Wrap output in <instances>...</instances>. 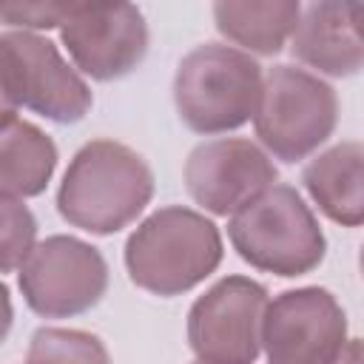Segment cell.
<instances>
[{
	"label": "cell",
	"instance_id": "1",
	"mask_svg": "<svg viewBox=\"0 0 364 364\" xmlns=\"http://www.w3.org/2000/svg\"><path fill=\"white\" fill-rule=\"evenodd\" d=\"M154 196V173L148 162L122 142L94 139L68 162L60 191V216L97 236L128 228Z\"/></svg>",
	"mask_w": 364,
	"mask_h": 364
},
{
	"label": "cell",
	"instance_id": "2",
	"mask_svg": "<svg viewBox=\"0 0 364 364\" xmlns=\"http://www.w3.org/2000/svg\"><path fill=\"white\" fill-rule=\"evenodd\" d=\"M219 262V228L182 205L154 210L125 242V267L131 282L165 299L205 282Z\"/></svg>",
	"mask_w": 364,
	"mask_h": 364
},
{
	"label": "cell",
	"instance_id": "3",
	"mask_svg": "<svg viewBox=\"0 0 364 364\" xmlns=\"http://www.w3.org/2000/svg\"><path fill=\"white\" fill-rule=\"evenodd\" d=\"M264 74L242 48L205 43L188 51L173 77L179 119L196 134H228L256 117Z\"/></svg>",
	"mask_w": 364,
	"mask_h": 364
},
{
	"label": "cell",
	"instance_id": "4",
	"mask_svg": "<svg viewBox=\"0 0 364 364\" xmlns=\"http://www.w3.org/2000/svg\"><path fill=\"white\" fill-rule=\"evenodd\" d=\"M233 250L256 270L284 279L316 270L327 242L318 219L290 185H273L228 222Z\"/></svg>",
	"mask_w": 364,
	"mask_h": 364
},
{
	"label": "cell",
	"instance_id": "5",
	"mask_svg": "<svg viewBox=\"0 0 364 364\" xmlns=\"http://www.w3.org/2000/svg\"><path fill=\"white\" fill-rule=\"evenodd\" d=\"M338 122L333 85L296 65H273L264 74L253 128L259 142L282 162L310 156Z\"/></svg>",
	"mask_w": 364,
	"mask_h": 364
},
{
	"label": "cell",
	"instance_id": "6",
	"mask_svg": "<svg viewBox=\"0 0 364 364\" xmlns=\"http://www.w3.org/2000/svg\"><path fill=\"white\" fill-rule=\"evenodd\" d=\"M3 108H28L54 122H77L91 111V88L57 46L34 31H3Z\"/></svg>",
	"mask_w": 364,
	"mask_h": 364
},
{
	"label": "cell",
	"instance_id": "7",
	"mask_svg": "<svg viewBox=\"0 0 364 364\" xmlns=\"http://www.w3.org/2000/svg\"><path fill=\"white\" fill-rule=\"evenodd\" d=\"M26 304L43 318H68L91 310L108 290L102 253L74 236H48L17 270Z\"/></svg>",
	"mask_w": 364,
	"mask_h": 364
},
{
	"label": "cell",
	"instance_id": "8",
	"mask_svg": "<svg viewBox=\"0 0 364 364\" xmlns=\"http://www.w3.org/2000/svg\"><path fill=\"white\" fill-rule=\"evenodd\" d=\"M264 284L225 276L205 290L188 313V344L202 364H253L262 353L267 313Z\"/></svg>",
	"mask_w": 364,
	"mask_h": 364
},
{
	"label": "cell",
	"instance_id": "9",
	"mask_svg": "<svg viewBox=\"0 0 364 364\" xmlns=\"http://www.w3.org/2000/svg\"><path fill=\"white\" fill-rule=\"evenodd\" d=\"M347 344V316L324 287L279 293L264 313L267 364H333Z\"/></svg>",
	"mask_w": 364,
	"mask_h": 364
},
{
	"label": "cell",
	"instance_id": "10",
	"mask_svg": "<svg viewBox=\"0 0 364 364\" xmlns=\"http://www.w3.org/2000/svg\"><path fill=\"white\" fill-rule=\"evenodd\" d=\"M273 159L250 139L222 136L196 145L185 159V188L196 205L233 216L276 185Z\"/></svg>",
	"mask_w": 364,
	"mask_h": 364
},
{
	"label": "cell",
	"instance_id": "11",
	"mask_svg": "<svg viewBox=\"0 0 364 364\" xmlns=\"http://www.w3.org/2000/svg\"><path fill=\"white\" fill-rule=\"evenodd\" d=\"M60 40L74 65L108 82L131 74L148 51V26L136 6H77L60 26Z\"/></svg>",
	"mask_w": 364,
	"mask_h": 364
},
{
	"label": "cell",
	"instance_id": "12",
	"mask_svg": "<svg viewBox=\"0 0 364 364\" xmlns=\"http://www.w3.org/2000/svg\"><path fill=\"white\" fill-rule=\"evenodd\" d=\"M290 48L296 60L327 77H350L364 68V40L350 20L347 3H310Z\"/></svg>",
	"mask_w": 364,
	"mask_h": 364
},
{
	"label": "cell",
	"instance_id": "13",
	"mask_svg": "<svg viewBox=\"0 0 364 364\" xmlns=\"http://www.w3.org/2000/svg\"><path fill=\"white\" fill-rule=\"evenodd\" d=\"M318 210L341 228L364 225V142H338L301 171Z\"/></svg>",
	"mask_w": 364,
	"mask_h": 364
},
{
	"label": "cell",
	"instance_id": "14",
	"mask_svg": "<svg viewBox=\"0 0 364 364\" xmlns=\"http://www.w3.org/2000/svg\"><path fill=\"white\" fill-rule=\"evenodd\" d=\"M57 168V145L14 108H3L0 131V185L3 196L26 199L46 191Z\"/></svg>",
	"mask_w": 364,
	"mask_h": 364
},
{
	"label": "cell",
	"instance_id": "15",
	"mask_svg": "<svg viewBox=\"0 0 364 364\" xmlns=\"http://www.w3.org/2000/svg\"><path fill=\"white\" fill-rule=\"evenodd\" d=\"M301 11L296 0H219L213 3V23L247 54L270 57L293 40Z\"/></svg>",
	"mask_w": 364,
	"mask_h": 364
},
{
	"label": "cell",
	"instance_id": "16",
	"mask_svg": "<svg viewBox=\"0 0 364 364\" xmlns=\"http://www.w3.org/2000/svg\"><path fill=\"white\" fill-rule=\"evenodd\" d=\"M26 364H111L105 344L85 330L40 327L26 353Z\"/></svg>",
	"mask_w": 364,
	"mask_h": 364
},
{
	"label": "cell",
	"instance_id": "17",
	"mask_svg": "<svg viewBox=\"0 0 364 364\" xmlns=\"http://www.w3.org/2000/svg\"><path fill=\"white\" fill-rule=\"evenodd\" d=\"M0 205H3V270L14 273L37 247L34 245L37 222L31 210L23 205V199L0 196Z\"/></svg>",
	"mask_w": 364,
	"mask_h": 364
},
{
	"label": "cell",
	"instance_id": "18",
	"mask_svg": "<svg viewBox=\"0 0 364 364\" xmlns=\"http://www.w3.org/2000/svg\"><path fill=\"white\" fill-rule=\"evenodd\" d=\"M77 11L74 3H6L3 6V23L11 28H54L63 26Z\"/></svg>",
	"mask_w": 364,
	"mask_h": 364
},
{
	"label": "cell",
	"instance_id": "19",
	"mask_svg": "<svg viewBox=\"0 0 364 364\" xmlns=\"http://www.w3.org/2000/svg\"><path fill=\"white\" fill-rule=\"evenodd\" d=\"M333 364H364V341L361 338H350L341 350V355Z\"/></svg>",
	"mask_w": 364,
	"mask_h": 364
},
{
	"label": "cell",
	"instance_id": "20",
	"mask_svg": "<svg viewBox=\"0 0 364 364\" xmlns=\"http://www.w3.org/2000/svg\"><path fill=\"white\" fill-rule=\"evenodd\" d=\"M347 9H350V20H353L358 37L364 40V3H347Z\"/></svg>",
	"mask_w": 364,
	"mask_h": 364
},
{
	"label": "cell",
	"instance_id": "21",
	"mask_svg": "<svg viewBox=\"0 0 364 364\" xmlns=\"http://www.w3.org/2000/svg\"><path fill=\"white\" fill-rule=\"evenodd\" d=\"M358 267H361V276H364V245H361V256H358Z\"/></svg>",
	"mask_w": 364,
	"mask_h": 364
},
{
	"label": "cell",
	"instance_id": "22",
	"mask_svg": "<svg viewBox=\"0 0 364 364\" xmlns=\"http://www.w3.org/2000/svg\"><path fill=\"white\" fill-rule=\"evenodd\" d=\"M196 364H202V361H196Z\"/></svg>",
	"mask_w": 364,
	"mask_h": 364
}]
</instances>
